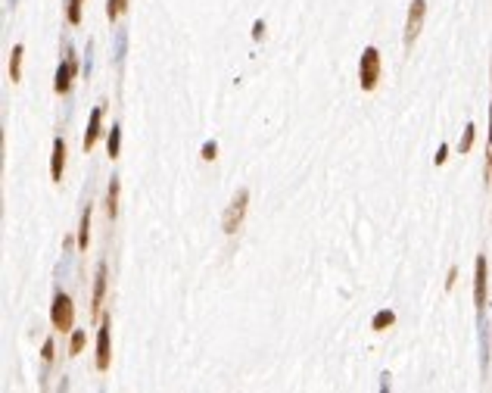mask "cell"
I'll list each match as a JSON object with an SVG mask.
<instances>
[{
  "instance_id": "1",
  "label": "cell",
  "mask_w": 492,
  "mask_h": 393,
  "mask_svg": "<svg viewBox=\"0 0 492 393\" xmlns=\"http://www.w3.org/2000/svg\"><path fill=\"white\" fill-rule=\"evenodd\" d=\"M380 72H384V60H380L377 47H364L362 60H358V85L362 91H374L380 82Z\"/></svg>"
},
{
  "instance_id": "2",
  "label": "cell",
  "mask_w": 492,
  "mask_h": 393,
  "mask_svg": "<svg viewBox=\"0 0 492 393\" xmlns=\"http://www.w3.org/2000/svg\"><path fill=\"white\" fill-rule=\"evenodd\" d=\"M50 325L62 334L75 331V306H72V297H69V293L60 291L54 297V306H50Z\"/></svg>"
},
{
  "instance_id": "3",
  "label": "cell",
  "mask_w": 492,
  "mask_h": 393,
  "mask_svg": "<svg viewBox=\"0 0 492 393\" xmlns=\"http://www.w3.org/2000/svg\"><path fill=\"white\" fill-rule=\"evenodd\" d=\"M113 366V319L103 315L97 328V372H109Z\"/></svg>"
},
{
  "instance_id": "4",
  "label": "cell",
  "mask_w": 492,
  "mask_h": 393,
  "mask_svg": "<svg viewBox=\"0 0 492 393\" xmlns=\"http://www.w3.org/2000/svg\"><path fill=\"white\" fill-rule=\"evenodd\" d=\"M246 206H250V190H240V194L231 200L228 210H224V218H222L224 234H237V228L243 225V216H246Z\"/></svg>"
},
{
  "instance_id": "5",
  "label": "cell",
  "mask_w": 492,
  "mask_h": 393,
  "mask_svg": "<svg viewBox=\"0 0 492 393\" xmlns=\"http://www.w3.org/2000/svg\"><path fill=\"white\" fill-rule=\"evenodd\" d=\"M424 19H427V0H412L408 16H405V44L418 41L421 28H424Z\"/></svg>"
},
{
  "instance_id": "6",
  "label": "cell",
  "mask_w": 492,
  "mask_h": 393,
  "mask_svg": "<svg viewBox=\"0 0 492 393\" xmlns=\"http://www.w3.org/2000/svg\"><path fill=\"white\" fill-rule=\"evenodd\" d=\"M486 297H489V265H486V256H477V265H473V303L477 309H486Z\"/></svg>"
},
{
  "instance_id": "7",
  "label": "cell",
  "mask_w": 492,
  "mask_h": 393,
  "mask_svg": "<svg viewBox=\"0 0 492 393\" xmlns=\"http://www.w3.org/2000/svg\"><path fill=\"white\" fill-rule=\"evenodd\" d=\"M106 262L97 265V275H94V293H91V315L100 319L103 312V300H106Z\"/></svg>"
},
{
  "instance_id": "8",
  "label": "cell",
  "mask_w": 492,
  "mask_h": 393,
  "mask_svg": "<svg viewBox=\"0 0 492 393\" xmlns=\"http://www.w3.org/2000/svg\"><path fill=\"white\" fill-rule=\"evenodd\" d=\"M78 75V60L75 56H69L66 63H60V69H56V78H54V91L56 94H69L72 91V78Z\"/></svg>"
},
{
  "instance_id": "9",
  "label": "cell",
  "mask_w": 492,
  "mask_h": 393,
  "mask_svg": "<svg viewBox=\"0 0 492 393\" xmlns=\"http://www.w3.org/2000/svg\"><path fill=\"white\" fill-rule=\"evenodd\" d=\"M103 109L106 106H94V113H91V119H88V131H84V141H81L84 153H91L94 144L100 141V135H103Z\"/></svg>"
},
{
  "instance_id": "10",
  "label": "cell",
  "mask_w": 492,
  "mask_h": 393,
  "mask_svg": "<svg viewBox=\"0 0 492 393\" xmlns=\"http://www.w3.org/2000/svg\"><path fill=\"white\" fill-rule=\"evenodd\" d=\"M62 169H66V141L56 137L54 156H50V178H54V181H62Z\"/></svg>"
},
{
  "instance_id": "11",
  "label": "cell",
  "mask_w": 492,
  "mask_h": 393,
  "mask_svg": "<svg viewBox=\"0 0 492 393\" xmlns=\"http://www.w3.org/2000/svg\"><path fill=\"white\" fill-rule=\"evenodd\" d=\"M22 56H25V47L22 44H16L13 50H10V82H22Z\"/></svg>"
},
{
  "instance_id": "12",
  "label": "cell",
  "mask_w": 492,
  "mask_h": 393,
  "mask_svg": "<svg viewBox=\"0 0 492 393\" xmlns=\"http://www.w3.org/2000/svg\"><path fill=\"white\" fill-rule=\"evenodd\" d=\"M106 216L109 218L119 216V178H113L106 188Z\"/></svg>"
},
{
  "instance_id": "13",
  "label": "cell",
  "mask_w": 492,
  "mask_h": 393,
  "mask_svg": "<svg viewBox=\"0 0 492 393\" xmlns=\"http://www.w3.org/2000/svg\"><path fill=\"white\" fill-rule=\"evenodd\" d=\"M91 244V206L81 212V225H78V250H88Z\"/></svg>"
},
{
  "instance_id": "14",
  "label": "cell",
  "mask_w": 492,
  "mask_h": 393,
  "mask_svg": "<svg viewBox=\"0 0 492 393\" xmlns=\"http://www.w3.org/2000/svg\"><path fill=\"white\" fill-rule=\"evenodd\" d=\"M393 325H396V312H393V309H380L377 315L371 319L374 331H386V328H393Z\"/></svg>"
},
{
  "instance_id": "15",
  "label": "cell",
  "mask_w": 492,
  "mask_h": 393,
  "mask_svg": "<svg viewBox=\"0 0 492 393\" xmlns=\"http://www.w3.org/2000/svg\"><path fill=\"white\" fill-rule=\"evenodd\" d=\"M106 150H109V156H113V159L121 153V128H119V125H113V128L106 131Z\"/></svg>"
},
{
  "instance_id": "16",
  "label": "cell",
  "mask_w": 492,
  "mask_h": 393,
  "mask_svg": "<svg viewBox=\"0 0 492 393\" xmlns=\"http://www.w3.org/2000/svg\"><path fill=\"white\" fill-rule=\"evenodd\" d=\"M81 16H84V0H69L66 3V19L72 25H81Z\"/></svg>"
},
{
  "instance_id": "17",
  "label": "cell",
  "mask_w": 492,
  "mask_h": 393,
  "mask_svg": "<svg viewBox=\"0 0 492 393\" xmlns=\"http://www.w3.org/2000/svg\"><path fill=\"white\" fill-rule=\"evenodd\" d=\"M125 10H128V0H106V19L109 22H115Z\"/></svg>"
},
{
  "instance_id": "18",
  "label": "cell",
  "mask_w": 492,
  "mask_h": 393,
  "mask_svg": "<svg viewBox=\"0 0 492 393\" xmlns=\"http://www.w3.org/2000/svg\"><path fill=\"white\" fill-rule=\"evenodd\" d=\"M88 344V331H72V340H69V356H78Z\"/></svg>"
},
{
  "instance_id": "19",
  "label": "cell",
  "mask_w": 492,
  "mask_h": 393,
  "mask_svg": "<svg viewBox=\"0 0 492 393\" xmlns=\"http://www.w3.org/2000/svg\"><path fill=\"white\" fill-rule=\"evenodd\" d=\"M473 137H477V125H467L465 128V137L458 141V153H471V147H473Z\"/></svg>"
},
{
  "instance_id": "20",
  "label": "cell",
  "mask_w": 492,
  "mask_h": 393,
  "mask_svg": "<svg viewBox=\"0 0 492 393\" xmlns=\"http://www.w3.org/2000/svg\"><path fill=\"white\" fill-rule=\"evenodd\" d=\"M215 156H218V144H215V141H206V144H202V159H206V163H212Z\"/></svg>"
},
{
  "instance_id": "21",
  "label": "cell",
  "mask_w": 492,
  "mask_h": 393,
  "mask_svg": "<svg viewBox=\"0 0 492 393\" xmlns=\"http://www.w3.org/2000/svg\"><path fill=\"white\" fill-rule=\"evenodd\" d=\"M40 359L54 362V340H44V346H40Z\"/></svg>"
},
{
  "instance_id": "22",
  "label": "cell",
  "mask_w": 492,
  "mask_h": 393,
  "mask_svg": "<svg viewBox=\"0 0 492 393\" xmlns=\"http://www.w3.org/2000/svg\"><path fill=\"white\" fill-rule=\"evenodd\" d=\"M455 278H458V269H449V281H445V291H452V287H455Z\"/></svg>"
},
{
  "instance_id": "23",
  "label": "cell",
  "mask_w": 492,
  "mask_h": 393,
  "mask_svg": "<svg viewBox=\"0 0 492 393\" xmlns=\"http://www.w3.org/2000/svg\"><path fill=\"white\" fill-rule=\"evenodd\" d=\"M445 156H449V147L443 144V147L436 150V166H443V163H445Z\"/></svg>"
},
{
  "instance_id": "24",
  "label": "cell",
  "mask_w": 492,
  "mask_h": 393,
  "mask_svg": "<svg viewBox=\"0 0 492 393\" xmlns=\"http://www.w3.org/2000/svg\"><path fill=\"white\" fill-rule=\"evenodd\" d=\"M262 34H265V22H256V25H253V38H256V41H259Z\"/></svg>"
},
{
  "instance_id": "25",
  "label": "cell",
  "mask_w": 492,
  "mask_h": 393,
  "mask_svg": "<svg viewBox=\"0 0 492 393\" xmlns=\"http://www.w3.org/2000/svg\"><path fill=\"white\" fill-rule=\"evenodd\" d=\"M489 150H492V106H489Z\"/></svg>"
}]
</instances>
